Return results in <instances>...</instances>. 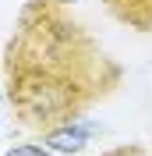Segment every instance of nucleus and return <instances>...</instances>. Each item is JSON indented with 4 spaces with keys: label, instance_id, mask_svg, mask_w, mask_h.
<instances>
[{
    "label": "nucleus",
    "instance_id": "obj_3",
    "mask_svg": "<svg viewBox=\"0 0 152 156\" xmlns=\"http://www.w3.org/2000/svg\"><path fill=\"white\" fill-rule=\"evenodd\" d=\"M4 156H53V153L43 149V146H18V149H11V153H4Z\"/></svg>",
    "mask_w": 152,
    "mask_h": 156
},
{
    "label": "nucleus",
    "instance_id": "obj_4",
    "mask_svg": "<svg viewBox=\"0 0 152 156\" xmlns=\"http://www.w3.org/2000/svg\"><path fill=\"white\" fill-rule=\"evenodd\" d=\"M0 99H4V92H0Z\"/></svg>",
    "mask_w": 152,
    "mask_h": 156
},
{
    "label": "nucleus",
    "instance_id": "obj_1",
    "mask_svg": "<svg viewBox=\"0 0 152 156\" xmlns=\"http://www.w3.org/2000/svg\"><path fill=\"white\" fill-rule=\"evenodd\" d=\"M88 135H92V128L85 124H60L46 135V149L50 153H81Z\"/></svg>",
    "mask_w": 152,
    "mask_h": 156
},
{
    "label": "nucleus",
    "instance_id": "obj_2",
    "mask_svg": "<svg viewBox=\"0 0 152 156\" xmlns=\"http://www.w3.org/2000/svg\"><path fill=\"white\" fill-rule=\"evenodd\" d=\"M117 11V18L131 21L134 29H149L152 25V0H106Z\"/></svg>",
    "mask_w": 152,
    "mask_h": 156
}]
</instances>
